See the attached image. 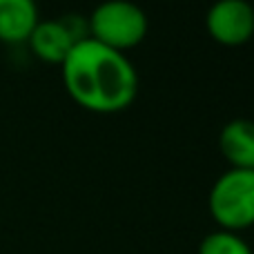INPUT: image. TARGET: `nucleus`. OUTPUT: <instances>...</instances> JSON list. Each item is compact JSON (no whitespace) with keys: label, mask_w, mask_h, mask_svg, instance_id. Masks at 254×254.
<instances>
[{"label":"nucleus","mask_w":254,"mask_h":254,"mask_svg":"<svg viewBox=\"0 0 254 254\" xmlns=\"http://www.w3.org/2000/svg\"><path fill=\"white\" fill-rule=\"evenodd\" d=\"M38 25L36 0H0V40L22 43Z\"/></svg>","instance_id":"7"},{"label":"nucleus","mask_w":254,"mask_h":254,"mask_svg":"<svg viewBox=\"0 0 254 254\" xmlns=\"http://www.w3.org/2000/svg\"><path fill=\"white\" fill-rule=\"evenodd\" d=\"M210 214L221 230L239 232L254 225V170H228L210 190Z\"/></svg>","instance_id":"3"},{"label":"nucleus","mask_w":254,"mask_h":254,"mask_svg":"<svg viewBox=\"0 0 254 254\" xmlns=\"http://www.w3.org/2000/svg\"><path fill=\"white\" fill-rule=\"evenodd\" d=\"M219 147L234 170H254V121H230L221 129Z\"/></svg>","instance_id":"5"},{"label":"nucleus","mask_w":254,"mask_h":254,"mask_svg":"<svg viewBox=\"0 0 254 254\" xmlns=\"http://www.w3.org/2000/svg\"><path fill=\"white\" fill-rule=\"evenodd\" d=\"M198 254H252V250L237 232L219 230L203 239L198 246Z\"/></svg>","instance_id":"8"},{"label":"nucleus","mask_w":254,"mask_h":254,"mask_svg":"<svg viewBox=\"0 0 254 254\" xmlns=\"http://www.w3.org/2000/svg\"><path fill=\"white\" fill-rule=\"evenodd\" d=\"M205 27L219 45H243L254 36V7L248 0H216L205 13Z\"/></svg>","instance_id":"4"},{"label":"nucleus","mask_w":254,"mask_h":254,"mask_svg":"<svg viewBox=\"0 0 254 254\" xmlns=\"http://www.w3.org/2000/svg\"><path fill=\"white\" fill-rule=\"evenodd\" d=\"M89 38L125 54L143 43L149 22L145 11L129 0H105L89 13Z\"/></svg>","instance_id":"2"},{"label":"nucleus","mask_w":254,"mask_h":254,"mask_svg":"<svg viewBox=\"0 0 254 254\" xmlns=\"http://www.w3.org/2000/svg\"><path fill=\"white\" fill-rule=\"evenodd\" d=\"M63 83L80 107L96 114H116L136 101L138 74L125 54L80 40L63 61Z\"/></svg>","instance_id":"1"},{"label":"nucleus","mask_w":254,"mask_h":254,"mask_svg":"<svg viewBox=\"0 0 254 254\" xmlns=\"http://www.w3.org/2000/svg\"><path fill=\"white\" fill-rule=\"evenodd\" d=\"M31 52L45 63H58L63 65V61L67 58V54L74 47V38L69 36V31L65 29V25L61 22V18H52V20H38V25L34 27L29 38Z\"/></svg>","instance_id":"6"}]
</instances>
